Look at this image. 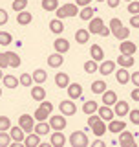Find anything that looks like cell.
<instances>
[{"mask_svg":"<svg viewBox=\"0 0 139 147\" xmlns=\"http://www.w3.org/2000/svg\"><path fill=\"white\" fill-rule=\"evenodd\" d=\"M55 15H57V18H61V20L70 18V17H77L79 15V6H77V4L66 2L64 6H59L57 9H55Z\"/></svg>","mask_w":139,"mask_h":147,"instance_id":"1","label":"cell"},{"mask_svg":"<svg viewBox=\"0 0 139 147\" xmlns=\"http://www.w3.org/2000/svg\"><path fill=\"white\" fill-rule=\"evenodd\" d=\"M68 142H70L72 147H86V145H90V140H88V136H86V131L72 132L70 138H68Z\"/></svg>","mask_w":139,"mask_h":147,"instance_id":"2","label":"cell"},{"mask_svg":"<svg viewBox=\"0 0 139 147\" xmlns=\"http://www.w3.org/2000/svg\"><path fill=\"white\" fill-rule=\"evenodd\" d=\"M49 127H51V131H64L68 125V121H66V116L64 114H49Z\"/></svg>","mask_w":139,"mask_h":147,"instance_id":"3","label":"cell"},{"mask_svg":"<svg viewBox=\"0 0 139 147\" xmlns=\"http://www.w3.org/2000/svg\"><path fill=\"white\" fill-rule=\"evenodd\" d=\"M117 144L121 145V147H134V145H136V136H134V132L126 131V129H123V131L119 132Z\"/></svg>","mask_w":139,"mask_h":147,"instance_id":"4","label":"cell"},{"mask_svg":"<svg viewBox=\"0 0 139 147\" xmlns=\"http://www.w3.org/2000/svg\"><path fill=\"white\" fill-rule=\"evenodd\" d=\"M59 109H61V114L64 116H75L77 114V105L73 103V99H62L61 103H59Z\"/></svg>","mask_w":139,"mask_h":147,"instance_id":"5","label":"cell"},{"mask_svg":"<svg viewBox=\"0 0 139 147\" xmlns=\"http://www.w3.org/2000/svg\"><path fill=\"white\" fill-rule=\"evenodd\" d=\"M33 125H35V118L29 116V114H22L18 118V127H22V131L26 132H33Z\"/></svg>","mask_w":139,"mask_h":147,"instance_id":"6","label":"cell"},{"mask_svg":"<svg viewBox=\"0 0 139 147\" xmlns=\"http://www.w3.org/2000/svg\"><path fill=\"white\" fill-rule=\"evenodd\" d=\"M115 68H117V63L115 61H101L99 68H97V72L101 74V76H112V74L115 72Z\"/></svg>","mask_w":139,"mask_h":147,"instance_id":"7","label":"cell"},{"mask_svg":"<svg viewBox=\"0 0 139 147\" xmlns=\"http://www.w3.org/2000/svg\"><path fill=\"white\" fill-rule=\"evenodd\" d=\"M128 112H130V105H128L126 101H123V99H117V101H115V105H114V114H115V116L124 118Z\"/></svg>","mask_w":139,"mask_h":147,"instance_id":"8","label":"cell"},{"mask_svg":"<svg viewBox=\"0 0 139 147\" xmlns=\"http://www.w3.org/2000/svg\"><path fill=\"white\" fill-rule=\"evenodd\" d=\"M66 90H68V98L73 99V101L82 98V86L79 85V83H70L66 86Z\"/></svg>","mask_w":139,"mask_h":147,"instance_id":"9","label":"cell"},{"mask_svg":"<svg viewBox=\"0 0 139 147\" xmlns=\"http://www.w3.org/2000/svg\"><path fill=\"white\" fill-rule=\"evenodd\" d=\"M88 129H90L95 136H103L104 132H106V121H103L101 118H97L92 125H88Z\"/></svg>","mask_w":139,"mask_h":147,"instance_id":"10","label":"cell"},{"mask_svg":"<svg viewBox=\"0 0 139 147\" xmlns=\"http://www.w3.org/2000/svg\"><path fill=\"white\" fill-rule=\"evenodd\" d=\"M119 52H121L123 55H134L137 52V46L134 44L132 40L124 39V40H121V44H119Z\"/></svg>","mask_w":139,"mask_h":147,"instance_id":"11","label":"cell"},{"mask_svg":"<svg viewBox=\"0 0 139 147\" xmlns=\"http://www.w3.org/2000/svg\"><path fill=\"white\" fill-rule=\"evenodd\" d=\"M66 144V136H64L62 131H53L51 138H49V145L51 147H62Z\"/></svg>","mask_w":139,"mask_h":147,"instance_id":"12","label":"cell"},{"mask_svg":"<svg viewBox=\"0 0 139 147\" xmlns=\"http://www.w3.org/2000/svg\"><path fill=\"white\" fill-rule=\"evenodd\" d=\"M90 26H88V31L90 33H94V35H99V31L103 30V26H104V20L101 17H94V18H90Z\"/></svg>","mask_w":139,"mask_h":147,"instance_id":"13","label":"cell"},{"mask_svg":"<svg viewBox=\"0 0 139 147\" xmlns=\"http://www.w3.org/2000/svg\"><path fill=\"white\" fill-rule=\"evenodd\" d=\"M9 136H11V142H15V144H22L26 132L22 131V127L17 125V127H9Z\"/></svg>","mask_w":139,"mask_h":147,"instance_id":"14","label":"cell"},{"mask_svg":"<svg viewBox=\"0 0 139 147\" xmlns=\"http://www.w3.org/2000/svg\"><path fill=\"white\" fill-rule=\"evenodd\" d=\"M97 114H99V118L103 119V121H110V119H114V109L108 107V105H101L99 109H97Z\"/></svg>","mask_w":139,"mask_h":147,"instance_id":"15","label":"cell"},{"mask_svg":"<svg viewBox=\"0 0 139 147\" xmlns=\"http://www.w3.org/2000/svg\"><path fill=\"white\" fill-rule=\"evenodd\" d=\"M64 64V53H59V52H55L51 53L48 57V66H51V68H61Z\"/></svg>","mask_w":139,"mask_h":147,"instance_id":"16","label":"cell"},{"mask_svg":"<svg viewBox=\"0 0 139 147\" xmlns=\"http://www.w3.org/2000/svg\"><path fill=\"white\" fill-rule=\"evenodd\" d=\"M101 98H103V105H108V107H114L115 101H117V94H115V90H104L103 94H101Z\"/></svg>","mask_w":139,"mask_h":147,"instance_id":"17","label":"cell"},{"mask_svg":"<svg viewBox=\"0 0 139 147\" xmlns=\"http://www.w3.org/2000/svg\"><path fill=\"white\" fill-rule=\"evenodd\" d=\"M115 79H117L119 85H126V83H130V72H128V68H119V70H115Z\"/></svg>","mask_w":139,"mask_h":147,"instance_id":"18","label":"cell"},{"mask_svg":"<svg viewBox=\"0 0 139 147\" xmlns=\"http://www.w3.org/2000/svg\"><path fill=\"white\" fill-rule=\"evenodd\" d=\"M53 48H55V52H59V53H68V52H70V42H68V39H62V37L55 39Z\"/></svg>","mask_w":139,"mask_h":147,"instance_id":"19","label":"cell"},{"mask_svg":"<svg viewBox=\"0 0 139 147\" xmlns=\"http://www.w3.org/2000/svg\"><path fill=\"white\" fill-rule=\"evenodd\" d=\"M33 132H37L39 136H46L51 132V127H49L48 121H37L33 125Z\"/></svg>","mask_w":139,"mask_h":147,"instance_id":"20","label":"cell"},{"mask_svg":"<svg viewBox=\"0 0 139 147\" xmlns=\"http://www.w3.org/2000/svg\"><path fill=\"white\" fill-rule=\"evenodd\" d=\"M123 129H126V123L123 119H110L108 125H106V131L110 132H121Z\"/></svg>","mask_w":139,"mask_h":147,"instance_id":"21","label":"cell"},{"mask_svg":"<svg viewBox=\"0 0 139 147\" xmlns=\"http://www.w3.org/2000/svg\"><path fill=\"white\" fill-rule=\"evenodd\" d=\"M31 20H33V15H31L27 9H22V11H18V15H17V22L20 26H27V24H31Z\"/></svg>","mask_w":139,"mask_h":147,"instance_id":"22","label":"cell"},{"mask_svg":"<svg viewBox=\"0 0 139 147\" xmlns=\"http://www.w3.org/2000/svg\"><path fill=\"white\" fill-rule=\"evenodd\" d=\"M90 57L94 59V61L101 63V61L104 59V50L101 48L99 44H92V48H90Z\"/></svg>","mask_w":139,"mask_h":147,"instance_id":"23","label":"cell"},{"mask_svg":"<svg viewBox=\"0 0 139 147\" xmlns=\"http://www.w3.org/2000/svg\"><path fill=\"white\" fill-rule=\"evenodd\" d=\"M24 145L26 147H37L40 145V136L37 134V132H27L24 136Z\"/></svg>","mask_w":139,"mask_h":147,"instance_id":"24","label":"cell"},{"mask_svg":"<svg viewBox=\"0 0 139 147\" xmlns=\"http://www.w3.org/2000/svg\"><path fill=\"white\" fill-rule=\"evenodd\" d=\"M55 85H57L59 88H66V86L70 85V76H68L66 72L55 74Z\"/></svg>","mask_w":139,"mask_h":147,"instance_id":"25","label":"cell"},{"mask_svg":"<svg viewBox=\"0 0 139 147\" xmlns=\"http://www.w3.org/2000/svg\"><path fill=\"white\" fill-rule=\"evenodd\" d=\"M49 31L55 33V35H61L64 31V22L61 18H51V20H49Z\"/></svg>","mask_w":139,"mask_h":147,"instance_id":"26","label":"cell"},{"mask_svg":"<svg viewBox=\"0 0 139 147\" xmlns=\"http://www.w3.org/2000/svg\"><path fill=\"white\" fill-rule=\"evenodd\" d=\"M119 64V66H123V68H132L134 66V63H136V59H134V55H119L117 57V61H115Z\"/></svg>","mask_w":139,"mask_h":147,"instance_id":"27","label":"cell"},{"mask_svg":"<svg viewBox=\"0 0 139 147\" xmlns=\"http://www.w3.org/2000/svg\"><path fill=\"white\" fill-rule=\"evenodd\" d=\"M31 77H33L35 85H44L46 79H48V74H46V70H42V68H37V70L31 74Z\"/></svg>","mask_w":139,"mask_h":147,"instance_id":"28","label":"cell"},{"mask_svg":"<svg viewBox=\"0 0 139 147\" xmlns=\"http://www.w3.org/2000/svg\"><path fill=\"white\" fill-rule=\"evenodd\" d=\"M2 81H4V86L6 88H17L18 86V77H15L13 74H4V77H2Z\"/></svg>","mask_w":139,"mask_h":147,"instance_id":"29","label":"cell"},{"mask_svg":"<svg viewBox=\"0 0 139 147\" xmlns=\"http://www.w3.org/2000/svg\"><path fill=\"white\" fill-rule=\"evenodd\" d=\"M31 98L35 101H42L46 99V88H42V85H35L31 88Z\"/></svg>","mask_w":139,"mask_h":147,"instance_id":"30","label":"cell"},{"mask_svg":"<svg viewBox=\"0 0 139 147\" xmlns=\"http://www.w3.org/2000/svg\"><path fill=\"white\" fill-rule=\"evenodd\" d=\"M95 13H97V9H94L92 6H84L81 11H79L77 17H81V20H90V18H94Z\"/></svg>","mask_w":139,"mask_h":147,"instance_id":"31","label":"cell"},{"mask_svg":"<svg viewBox=\"0 0 139 147\" xmlns=\"http://www.w3.org/2000/svg\"><path fill=\"white\" fill-rule=\"evenodd\" d=\"M6 57H7V64L11 68H18L20 66V55L18 53H15V52H6Z\"/></svg>","mask_w":139,"mask_h":147,"instance_id":"32","label":"cell"},{"mask_svg":"<svg viewBox=\"0 0 139 147\" xmlns=\"http://www.w3.org/2000/svg\"><path fill=\"white\" fill-rule=\"evenodd\" d=\"M90 31L88 30H77V33H75V40L79 44H86L88 40H90Z\"/></svg>","mask_w":139,"mask_h":147,"instance_id":"33","label":"cell"},{"mask_svg":"<svg viewBox=\"0 0 139 147\" xmlns=\"http://www.w3.org/2000/svg\"><path fill=\"white\" fill-rule=\"evenodd\" d=\"M106 88H108V86H106V81H103V79H97V81L92 83V92H94V94H103Z\"/></svg>","mask_w":139,"mask_h":147,"instance_id":"34","label":"cell"},{"mask_svg":"<svg viewBox=\"0 0 139 147\" xmlns=\"http://www.w3.org/2000/svg\"><path fill=\"white\" fill-rule=\"evenodd\" d=\"M97 109H99V105H97V101H86L84 105H82V112L84 114H88V116H90V114H94V112H97Z\"/></svg>","mask_w":139,"mask_h":147,"instance_id":"35","label":"cell"},{"mask_svg":"<svg viewBox=\"0 0 139 147\" xmlns=\"http://www.w3.org/2000/svg\"><path fill=\"white\" fill-rule=\"evenodd\" d=\"M40 6H42L44 11H55L59 7V0H42Z\"/></svg>","mask_w":139,"mask_h":147,"instance_id":"36","label":"cell"},{"mask_svg":"<svg viewBox=\"0 0 139 147\" xmlns=\"http://www.w3.org/2000/svg\"><path fill=\"white\" fill-rule=\"evenodd\" d=\"M114 37H115L117 40H124V39H128V37H130V30H126L124 26H121L119 30L114 31Z\"/></svg>","mask_w":139,"mask_h":147,"instance_id":"37","label":"cell"},{"mask_svg":"<svg viewBox=\"0 0 139 147\" xmlns=\"http://www.w3.org/2000/svg\"><path fill=\"white\" fill-rule=\"evenodd\" d=\"M18 85L26 86V88L33 86V77H31V74H22V76L18 77Z\"/></svg>","mask_w":139,"mask_h":147,"instance_id":"38","label":"cell"},{"mask_svg":"<svg viewBox=\"0 0 139 147\" xmlns=\"http://www.w3.org/2000/svg\"><path fill=\"white\" fill-rule=\"evenodd\" d=\"M49 114H51V112H48V110H44V109H37L35 110V114H33V118L37 119V121H46V119H48L49 118Z\"/></svg>","mask_w":139,"mask_h":147,"instance_id":"39","label":"cell"},{"mask_svg":"<svg viewBox=\"0 0 139 147\" xmlns=\"http://www.w3.org/2000/svg\"><path fill=\"white\" fill-rule=\"evenodd\" d=\"M97 68H99V64H97V61H94V59H88L84 63V72L86 74H95Z\"/></svg>","mask_w":139,"mask_h":147,"instance_id":"40","label":"cell"},{"mask_svg":"<svg viewBox=\"0 0 139 147\" xmlns=\"http://www.w3.org/2000/svg\"><path fill=\"white\" fill-rule=\"evenodd\" d=\"M13 42V37L9 31H0V46H9Z\"/></svg>","mask_w":139,"mask_h":147,"instance_id":"41","label":"cell"},{"mask_svg":"<svg viewBox=\"0 0 139 147\" xmlns=\"http://www.w3.org/2000/svg\"><path fill=\"white\" fill-rule=\"evenodd\" d=\"M11 144V136L7 131H0V147H9Z\"/></svg>","mask_w":139,"mask_h":147,"instance_id":"42","label":"cell"},{"mask_svg":"<svg viewBox=\"0 0 139 147\" xmlns=\"http://www.w3.org/2000/svg\"><path fill=\"white\" fill-rule=\"evenodd\" d=\"M11 7H13V11H22V9H26L27 7V0H13V4H11Z\"/></svg>","mask_w":139,"mask_h":147,"instance_id":"43","label":"cell"},{"mask_svg":"<svg viewBox=\"0 0 139 147\" xmlns=\"http://www.w3.org/2000/svg\"><path fill=\"white\" fill-rule=\"evenodd\" d=\"M126 9H128L130 15H137V13H139V0H132V2H128Z\"/></svg>","mask_w":139,"mask_h":147,"instance_id":"44","label":"cell"},{"mask_svg":"<svg viewBox=\"0 0 139 147\" xmlns=\"http://www.w3.org/2000/svg\"><path fill=\"white\" fill-rule=\"evenodd\" d=\"M11 127V119L7 116H0V131H9Z\"/></svg>","mask_w":139,"mask_h":147,"instance_id":"45","label":"cell"},{"mask_svg":"<svg viewBox=\"0 0 139 147\" xmlns=\"http://www.w3.org/2000/svg\"><path fill=\"white\" fill-rule=\"evenodd\" d=\"M128 118H130V121L134 123V125H137L139 127V109H134L128 112Z\"/></svg>","mask_w":139,"mask_h":147,"instance_id":"46","label":"cell"},{"mask_svg":"<svg viewBox=\"0 0 139 147\" xmlns=\"http://www.w3.org/2000/svg\"><path fill=\"white\" fill-rule=\"evenodd\" d=\"M121 26H123V22H121V18H117V17L112 18V20H110V24H108V28H110V31H112V33H114L115 30H119Z\"/></svg>","mask_w":139,"mask_h":147,"instance_id":"47","label":"cell"},{"mask_svg":"<svg viewBox=\"0 0 139 147\" xmlns=\"http://www.w3.org/2000/svg\"><path fill=\"white\" fill-rule=\"evenodd\" d=\"M39 107L44 109V110H48V112H53V103H49V101H46V99L39 101Z\"/></svg>","mask_w":139,"mask_h":147,"instance_id":"48","label":"cell"},{"mask_svg":"<svg viewBox=\"0 0 139 147\" xmlns=\"http://www.w3.org/2000/svg\"><path fill=\"white\" fill-rule=\"evenodd\" d=\"M7 18H9V15H7V11L6 9H2L0 7V26H4L7 22Z\"/></svg>","mask_w":139,"mask_h":147,"instance_id":"49","label":"cell"},{"mask_svg":"<svg viewBox=\"0 0 139 147\" xmlns=\"http://www.w3.org/2000/svg\"><path fill=\"white\" fill-rule=\"evenodd\" d=\"M130 26H132V28H137V30H139V13H137V15H132V17H130Z\"/></svg>","mask_w":139,"mask_h":147,"instance_id":"50","label":"cell"},{"mask_svg":"<svg viewBox=\"0 0 139 147\" xmlns=\"http://www.w3.org/2000/svg\"><path fill=\"white\" fill-rule=\"evenodd\" d=\"M9 64H7V57H6V53H0V68H7Z\"/></svg>","mask_w":139,"mask_h":147,"instance_id":"51","label":"cell"},{"mask_svg":"<svg viewBox=\"0 0 139 147\" xmlns=\"http://www.w3.org/2000/svg\"><path fill=\"white\" fill-rule=\"evenodd\" d=\"M130 81L134 83V86H139V72L130 74Z\"/></svg>","mask_w":139,"mask_h":147,"instance_id":"52","label":"cell"},{"mask_svg":"<svg viewBox=\"0 0 139 147\" xmlns=\"http://www.w3.org/2000/svg\"><path fill=\"white\" fill-rule=\"evenodd\" d=\"M130 98L136 101V103H139V86H136V88L132 90V94H130Z\"/></svg>","mask_w":139,"mask_h":147,"instance_id":"53","label":"cell"},{"mask_svg":"<svg viewBox=\"0 0 139 147\" xmlns=\"http://www.w3.org/2000/svg\"><path fill=\"white\" fill-rule=\"evenodd\" d=\"M92 2H94V0H77V2H75V4H77V6H79V7H84V6H90V4H92Z\"/></svg>","mask_w":139,"mask_h":147,"instance_id":"54","label":"cell"},{"mask_svg":"<svg viewBox=\"0 0 139 147\" xmlns=\"http://www.w3.org/2000/svg\"><path fill=\"white\" fill-rule=\"evenodd\" d=\"M110 33H112V31H110V28H108V26H103V30L99 31V35H101V37H108Z\"/></svg>","mask_w":139,"mask_h":147,"instance_id":"55","label":"cell"},{"mask_svg":"<svg viewBox=\"0 0 139 147\" xmlns=\"http://www.w3.org/2000/svg\"><path fill=\"white\" fill-rule=\"evenodd\" d=\"M106 4H108V6L112 7V9H115V7L119 6V4H121V0H106Z\"/></svg>","mask_w":139,"mask_h":147,"instance_id":"56","label":"cell"},{"mask_svg":"<svg viewBox=\"0 0 139 147\" xmlns=\"http://www.w3.org/2000/svg\"><path fill=\"white\" fill-rule=\"evenodd\" d=\"M94 147H104V142L101 140V136H97V140L94 142Z\"/></svg>","mask_w":139,"mask_h":147,"instance_id":"57","label":"cell"},{"mask_svg":"<svg viewBox=\"0 0 139 147\" xmlns=\"http://www.w3.org/2000/svg\"><path fill=\"white\" fill-rule=\"evenodd\" d=\"M2 77H4V74H2V68H0V81H2Z\"/></svg>","mask_w":139,"mask_h":147,"instance_id":"58","label":"cell"},{"mask_svg":"<svg viewBox=\"0 0 139 147\" xmlns=\"http://www.w3.org/2000/svg\"><path fill=\"white\" fill-rule=\"evenodd\" d=\"M97 2H106V0H97Z\"/></svg>","mask_w":139,"mask_h":147,"instance_id":"59","label":"cell"},{"mask_svg":"<svg viewBox=\"0 0 139 147\" xmlns=\"http://www.w3.org/2000/svg\"><path fill=\"white\" fill-rule=\"evenodd\" d=\"M0 98H2V88H0Z\"/></svg>","mask_w":139,"mask_h":147,"instance_id":"60","label":"cell"},{"mask_svg":"<svg viewBox=\"0 0 139 147\" xmlns=\"http://www.w3.org/2000/svg\"><path fill=\"white\" fill-rule=\"evenodd\" d=\"M124 2H132V0H124Z\"/></svg>","mask_w":139,"mask_h":147,"instance_id":"61","label":"cell"},{"mask_svg":"<svg viewBox=\"0 0 139 147\" xmlns=\"http://www.w3.org/2000/svg\"><path fill=\"white\" fill-rule=\"evenodd\" d=\"M59 2H61V0H59Z\"/></svg>","mask_w":139,"mask_h":147,"instance_id":"62","label":"cell"},{"mask_svg":"<svg viewBox=\"0 0 139 147\" xmlns=\"http://www.w3.org/2000/svg\"><path fill=\"white\" fill-rule=\"evenodd\" d=\"M137 134H139V132H137Z\"/></svg>","mask_w":139,"mask_h":147,"instance_id":"63","label":"cell"}]
</instances>
